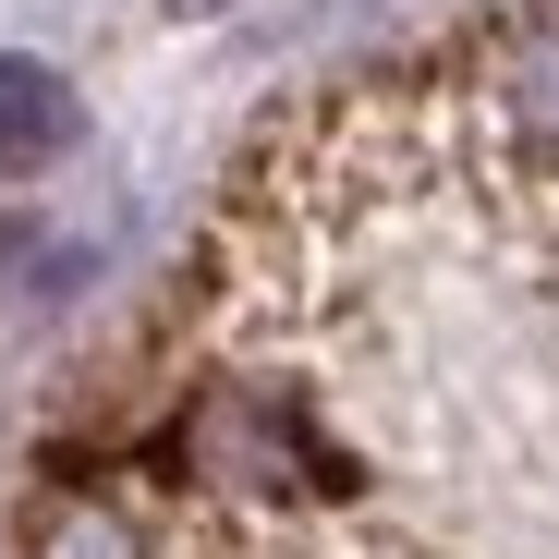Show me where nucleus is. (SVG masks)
<instances>
[{"mask_svg": "<svg viewBox=\"0 0 559 559\" xmlns=\"http://www.w3.org/2000/svg\"><path fill=\"white\" fill-rule=\"evenodd\" d=\"M25 559H146V523L122 487H61L25 535Z\"/></svg>", "mask_w": 559, "mask_h": 559, "instance_id": "2", "label": "nucleus"}, {"mask_svg": "<svg viewBox=\"0 0 559 559\" xmlns=\"http://www.w3.org/2000/svg\"><path fill=\"white\" fill-rule=\"evenodd\" d=\"M122 499L146 559H559V0L243 158Z\"/></svg>", "mask_w": 559, "mask_h": 559, "instance_id": "1", "label": "nucleus"}, {"mask_svg": "<svg viewBox=\"0 0 559 559\" xmlns=\"http://www.w3.org/2000/svg\"><path fill=\"white\" fill-rule=\"evenodd\" d=\"M182 13H207V0H182Z\"/></svg>", "mask_w": 559, "mask_h": 559, "instance_id": "4", "label": "nucleus"}, {"mask_svg": "<svg viewBox=\"0 0 559 559\" xmlns=\"http://www.w3.org/2000/svg\"><path fill=\"white\" fill-rule=\"evenodd\" d=\"M73 146V85L49 61H0V170H37Z\"/></svg>", "mask_w": 559, "mask_h": 559, "instance_id": "3", "label": "nucleus"}]
</instances>
